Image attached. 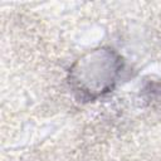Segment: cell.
Here are the masks:
<instances>
[{
	"instance_id": "obj_1",
	"label": "cell",
	"mask_w": 161,
	"mask_h": 161,
	"mask_svg": "<svg viewBox=\"0 0 161 161\" xmlns=\"http://www.w3.org/2000/svg\"><path fill=\"white\" fill-rule=\"evenodd\" d=\"M123 67V58L114 49L101 47L83 54L72 64L68 83L79 101H96L113 91Z\"/></svg>"
}]
</instances>
